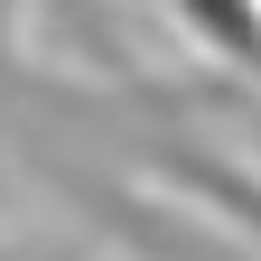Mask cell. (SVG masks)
Wrapping results in <instances>:
<instances>
[{
	"label": "cell",
	"mask_w": 261,
	"mask_h": 261,
	"mask_svg": "<svg viewBox=\"0 0 261 261\" xmlns=\"http://www.w3.org/2000/svg\"><path fill=\"white\" fill-rule=\"evenodd\" d=\"M187 19L205 28L215 47H233L243 65H261V28H252V0H187Z\"/></svg>",
	"instance_id": "cell-1"
}]
</instances>
